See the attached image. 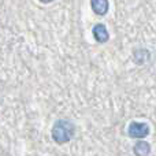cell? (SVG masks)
I'll return each mask as SVG.
<instances>
[{"label":"cell","instance_id":"5","mask_svg":"<svg viewBox=\"0 0 156 156\" xmlns=\"http://www.w3.org/2000/svg\"><path fill=\"white\" fill-rule=\"evenodd\" d=\"M151 59V52L147 48H137L133 51V62L136 65H144Z\"/></svg>","mask_w":156,"mask_h":156},{"label":"cell","instance_id":"3","mask_svg":"<svg viewBox=\"0 0 156 156\" xmlns=\"http://www.w3.org/2000/svg\"><path fill=\"white\" fill-rule=\"evenodd\" d=\"M92 34H93L94 40L99 44H104L110 40V33H108L107 27L104 23H96L92 29Z\"/></svg>","mask_w":156,"mask_h":156},{"label":"cell","instance_id":"6","mask_svg":"<svg viewBox=\"0 0 156 156\" xmlns=\"http://www.w3.org/2000/svg\"><path fill=\"white\" fill-rule=\"evenodd\" d=\"M133 152L136 156H148L151 154V145L143 138H138V141L133 147Z\"/></svg>","mask_w":156,"mask_h":156},{"label":"cell","instance_id":"4","mask_svg":"<svg viewBox=\"0 0 156 156\" xmlns=\"http://www.w3.org/2000/svg\"><path fill=\"white\" fill-rule=\"evenodd\" d=\"M90 7L96 15L104 16L110 10V2L108 0H90Z\"/></svg>","mask_w":156,"mask_h":156},{"label":"cell","instance_id":"7","mask_svg":"<svg viewBox=\"0 0 156 156\" xmlns=\"http://www.w3.org/2000/svg\"><path fill=\"white\" fill-rule=\"evenodd\" d=\"M40 3H43V4H49V3H52L54 0H38Z\"/></svg>","mask_w":156,"mask_h":156},{"label":"cell","instance_id":"2","mask_svg":"<svg viewBox=\"0 0 156 156\" xmlns=\"http://www.w3.org/2000/svg\"><path fill=\"white\" fill-rule=\"evenodd\" d=\"M151 133V127L147 122H137L133 121L129 123L127 127V134L132 138H145Z\"/></svg>","mask_w":156,"mask_h":156},{"label":"cell","instance_id":"1","mask_svg":"<svg viewBox=\"0 0 156 156\" xmlns=\"http://www.w3.org/2000/svg\"><path fill=\"white\" fill-rule=\"evenodd\" d=\"M51 134L52 140L56 144L62 145V144H66L73 140L74 134H76V126L70 119H58L52 126Z\"/></svg>","mask_w":156,"mask_h":156}]
</instances>
